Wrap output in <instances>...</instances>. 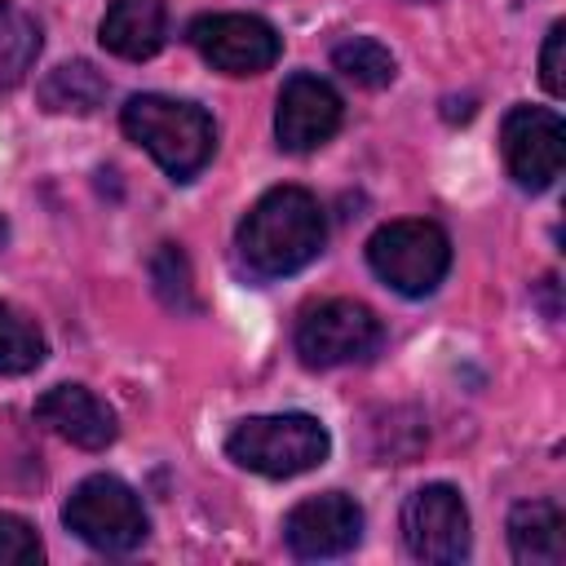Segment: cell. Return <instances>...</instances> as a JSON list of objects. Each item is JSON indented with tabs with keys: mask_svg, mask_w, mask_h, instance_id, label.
Returning a JSON list of instances; mask_svg holds the SVG:
<instances>
[{
	"mask_svg": "<svg viewBox=\"0 0 566 566\" xmlns=\"http://www.w3.org/2000/svg\"><path fill=\"white\" fill-rule=\"evenodd\" d=\"M323 239H327V221H323L318 199L301 186H274L239 221L234 248L248 274L283 279L310 265L323 252Z\"/></svg>",
	"mask_w": 566,
	"mask_h": 566,
	"instance_id": "obj_1",
	"label": "cell"
},
{
	"mask_svg": "<svg viewBox=\"0 0 566 566\" xmlns=\"http://www.w3.org/2000/svg\"><path fill=\"white\" fill-rule=\"evenodd\" d=\"M119 124L172 181H190L217 150L212 115L195 102H181V97L137 93L124 102Z\"/></svg>",
	"mask_w": 566,
	"mask_h": 566,
	"instance_id": "obj_2",
	"label": "cell"
},
{
	"mask_svg": "<svg viewBox=\"0 0 566 566\" xmlns=\"http://www.w3.org/2000/svg\"><path fill=\"white\" fill-rule=\"evenodd\" d=\"M332 438L323 420L305 411H279V416H248L226 438V455L239 469H252L261 478H296L327 460Z\"/></svg>",
	"mask_w": 566,
	"mask_h": 566,
	"instance_id": "obj_3",
	"label": "cell"
},
{
	"mask_svg": "<svg viewBox=\"0 0 566 566\" xmlns=\"http://www.w3.org/2000/svg\"><path fill=\"white\" fill-rule=\"evenodd\" d=\"M367 265L402 296H429L451 270V239L433 221H389L367 239Z\"/></svg>",
	"mask_w": 566,
	"mask_h": 566,
	"instance_id": "obj_4",
	"label": "cell"
},
{
	"mask_svg": "<svg viewBox=\"0 0 566 566\" xmlns=\"http://www.w3.org/2000/svg\"><path fill=\"white\" fill-rule=\"evenodd\" d=\"M62 522L97 553H133L146 539V509L128 482L115 473H93L71 486Z\"/></svg>",
	"mask_w": 566,
	"mask_h": 566,
	"instance_id": "obj_5",
	"label": "cell"
},
{
	"mask_svg": "<svg viewBox=\"0 0 566 566\" xmlns=\"http://www.w3.org/2000/svg\"><path fill=\"white\" fill-rule=\"evenodd\" d=\"M380 318L358 305V301H318L301 314L296 323V354L305 367L327 371V367H345V363H363L380 349Z\"/></svg>",
	"mask_w": 566,
	"mask_h": 566,
	"instance_id": "obj_6",
	"label": "cell"
},
{
	"mask_svg": "<svg viewBox=\"0 0 566 566\" xmlns=\"http://www.w3.org/2000/svg\"><path fill=\"white\" fill-rule=\"evenodd\" d=\"M186 40L221 75H261L283 53L279 31L256 13H203L190 22Z\"/></svg>",
	"mask_w": 566,
	"mask_h": 566,
	"instance_id": "obj_7",
	"label": "cell"
},
{
	"mask_svg": "<svg viewBox=\"0 0 566 566\" xmlns=\"http://www.w3.org/2000/svg\"><path fill=\"white\" fill-rule=\"evenodd\" d=\"M402 544L416 562L451 566L469 557V509L455 486L429 482L402 504Z\"/></svg>",
	"mask_w": 566,
	"mask_h": 566,
	"instance_id": "obj_8",
	"label": "cell"
},
{
	"mask_svg": "<svg viewBox=\"0 0 566 566\" xmlns=\"http://www.w3.org/2000/svg\"><path fill=\"white\" fill-rule=\"evenodd\" d=\"M500 155L517 186L548 190L562 177V159H566L562 115L548 106H513L500 124Z\"/></svg>",
	"mask_w": 566,
	"mask_h": 566,
	"instance_id": "obj_9",
	"label": "cell"
},
{
	"mask_svg": "<svg viewBox=\"0 0 566 566\" xmlns=\"http://www.w3.org/2000/svg\"><path fill=\"white\" fill-rule=\"evenodd\" d=\"M336 128H340V97L327 80L301 71L279 88L274 137H279L283 150H292V155L318 150Z\"/></svg>",
	"mask_w": 566,
	"mask_h": 566,
	"instance_id": "obj_10",
	"label": "cell"
},
{
	"mask_svg": "<svg viewBox=\"0 0 566 566\" xmlns=\"http://www.w3.org/2000/svg\"><path fill=\"white\" fill-rule=\"evenodd\" d=\"M363 535V509L345 491L310 495L283 517V539L296 557H340Z\"/></svg>",
	"mask_w": 566,
	"mask_h": 566,
	"instance_id": "obj_11",
	"label": "cell"
},
{
	"mask_svg": "<svg viewBox=\"0 0 566 566\" xmlns=\"http://www.w3.org/2000/svg\"><path fill=\"white\" fill-rule=\"evenodd\" d=\"M35 420L66 438L71 447H84V451H106L119 433L115 424V411L84 385H53L35 398Z\"/></svg>",
	"mask_w": 566,
	"mask_h": 566,
	"instance_id": "obj_12",
	"label": "cell"
},
{
	"mask_svg": "<svg viewBox=\"0 0 566 566\" xmlns=\"http://www.w3.org/2000/svg\"><path fill=\"white\" fill-rule=\"evenodd\" d=\"M168 35V13L164 0H111L102 22H97V40L106 53L124 57V62H146L164 49Z\"/></svg>",
	"mask_w": 566,
	"mask_h": 566,
	"instance_id": "obj_13",
	"label": "cell"
},
{
	"mask_svg": "<svg viewBox=\"0 0 566 566\" xmlns=\"http://www.w3.org/2000/svg\"><path fill=\"white\" fill-rule=\"evenodd\" d=\"M509 548L522 566L566 562V517L553 500H526L509 513Z\"/></svg>",
	"mask_w": 566,
	"mask_h": 566,
	"instance_id": "obj_14",
	"label": "cell"
},
{
	"mask_svg": "<svg viewBox=\"0 0 566 566\" xmlns=\"http://www.w3.org/2000/svg\"><path fill=\"white\" fill-rule=\"evenodd\" d=\"M35 97L53 115H93L106 102V75L93 62H62L40 80Z\"/></svg>",
	"mask_w": 566,
	"mask_h": 566,
	"instance_id": "obj_15",
	"label": "cell"
},
{
	"mask_svg": "<svg viewBox=\"0 0 566 566\" xmlns=\"http://www.w3.org/2000/svg\"><path fill=\"white\" fill-rule=\"evenodd\" d=\"M35 57H40V22L22 4L0 0V97L27 80Z\"/></svg>",
	"mask_w": 566,
	"mask_h": 566,
	"instance_id": "obj_16",
	"label": "cell"
},
{
	"mask_svg": "<svg viewBox=\"0 0 566 566\" xmlns=\"http://www.w3.org/2000/svg\"><path fill=\"white\" fill-rule=\"evenodd\" d=\"M44 332L13 305L0 301V376H27L44 363Z\"/></svg>",
	"mask_w": 566,
	"mask_h": 566,
	"instance_id": "obj_17",
	"label": "cell"
},
{
	"mask_svg": "<svg viewBox=\"0 0 566 566\" xmlns=\"http://www.w3.org/2000/svg\"><path fill=\"white\" fill-rule=\"evenodd\" d=\"M332 66H336L345 80L363 84V88H385V84H394V75H398L394 53H389L380 40H371V35H349V40H340V44L332 49Z\"/></svg>",
	"mask_w": 566,
	"mask_h": 566,
	"instance_id": "obj_18",
	"label": "cell"
},
{
	"mask_svg": "<svg viewBox=\"0 0 566 566\" xmlns=\"http://www.w3.org/2000/svg\"><path fill=\"white\" fill-rule=\"evenodd\" d=\"M150 283L159 292V301L168 310H186L195 314L199 310V296H195V279H190V261L177 243H159L155 256H150Z\"/></svg>",
	"mask_w": 566,
	"mask_h": 566,
	"instance_id": "obj_19",
	"label": "cell"
},
{
	"mask_svg": "<svg viewBox=\"0 0 566 566\" xmlns=\"http://www.w3.org/2000/svg\"><path fill=\"white\" fill-rule=\"evenodd\" d=\"M44 562V544L35 526L18 513H0V566H35Z\"/></svg>",
	"mask_w": 566,
	"mask_h": 566,
	"instance_id": "obj_20",
	"label": "cell"
},
{
	"mask_svg": "<svg viewBox=\"0 0 566 566\" xmlns=\"http://www.w3.org/2000/svg\"><path fill=\"white\" fill-rule=\"evenodd\" d=\"M539 80L553 97L566 93V22H553L548 35H544V49H539Z\"/></svg>",
	"mask_w": 566,
	"mask_h": 566,
	"instance_id": "obj_21",
	"label": "cell"
},
{
	"mask_svg": "<svg viewBox=\"0 0 566 566\" xmlns=\"http://www.w3.org/2000/svg\"><path fill=\"white\" fill-rule=\"evenodd\" d=\"M0 243H4V217H0Z\"/></svg>",
	"mask_w": 566,
	"mask_h": 566,
	"instance_id": "obj_22",
	"label": "cell"
}]
</instances>
